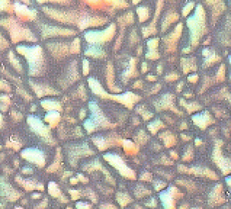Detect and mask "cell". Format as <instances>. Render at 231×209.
<instances>
[{"label": "cell", "mask_w": 231, "mask_h": 209, "mask_svg": "<svg viewBox=\"0 0 231 209\" xmlns=\"http://www.w3.org/2000/svg\"><path fill=\"white\" fill-rule=\"evenodd\" d=\"M149 136L144 130H140L137 135L134 137V140L137 144L145 145L148 142Z\"/></svg>", "instance_id": "ffe728a7"}, {"label": "cell", "mask_w": 231, "mask_h": 209, "mask_svg": "<svg viewBox=\"0 0 231 209\" xmlns=\"http://www.w3.org/2000/svg\"><path fill=\"white\" fill-rule=\"evenodd\" d=\"M93 91L95 93L100 95L102 98H107L116 101L128 108L129 109H132L134 105L140 101L141 97L131 92H127L121 95L112 96L104 92L101 86L97 81H92Z\"/></svg>", "instance_id": "6da1fadb"}, {"label": "cell", "mask_w": 231, "mask_h": 209, "mask_svg": "<svg viewBox=\"0 0 231 209\" xmlns=\"http://www.w3.org/2000/svg\"><path fill=\"white\" fill-rule=\"evenodd\" d=\"M101 208H117L116 206H115L114 205L112 204H102L100 206Z\"/></svg>", "instance_id": "d590c367"}, {"label": "cell", "mask_w": 231, "mask_h": 209, "mask_svg": "<svg viewBox=\"0 0 231 209\" xmlns=\"http://www.w3.org/2000/svg\"><path fill=\"white\" fill-rule=\"evenodd\" d=\"M132 122H133V124L135 125H137L140 124V121L139 119L137 118H134L132 119Z\"/></svg>", "instance_id": "7bdbcfd3"}, {"label": "cell", "mask_w": 231, "mask_h": 209, "mask_svg": "<svg viewBox=\"0 0 231 209\" xmlns=\"http://www.w3.org/2000/svg\"><path fill=\"white\" fill-rule=\"evenodd\" d=\"M214 112L215 113L216 116L218 118H220V117H222V118H225L227 117V115L226 114V113L225 112H224L222 110H219L218 109H214Z\"/></svg>", "instance_id": "f546056e"}, {"label": "cell", "mask_w": 231, "mask_h": 209, "mask_svg": "<svg viewBox=\"0 0 231 209\" xmlns=\"http://www.w3.org/2000/svg\"><path fill=\"white\" fill-rule=\"evenodd\" d=\"M165 79L168 81H173L177 80V79H178V76L177 74L172 73V74H170V75L167 76Z\"/></svg>", "instance_id": "4dcf8cb0"}, {"label": "cell", "mask_w": 231, "mask_h": 209, "mask_svg": "<svg viewBox=\"0 0 231 209\" xmlns=\"http://www.w3.org/2000/svg\"><path fill=\"white\" fill-rule=\"evenodd\" d=\"M161 88V86L160 84H157L152 89L151 92H150L151 94H156L157 93Z\"/></svg>", "instance_id": "d6a6232c"}, {"label": "cell", "mask_w": 231, "mask_h": 209, "mask_svg": "<svg viewBox=\"0 0 231 209\" xmlns=\"http://www.w3.org/2000/svg\"><path fill=\"white\" fill-rule=\"evenodd\" d=\"M92 112V119L90 121L93 124L96 129L102 128H113L117 126V124L111 123L107 118H105L101 109L95 103H91L89 105Z\"/></svg>", "instance_id": "8992f818"}, {"label": "cell", "mask_w": 231, "mask_h": 209, "mask_svg": "<svg viewBox=\"0 0 231 209\" xmlns=\"http://www.w3.org/2000/svg\"><path fill=\"white\" fill-rule=\"evenodd\" d=\"M187 129V125L186 122H182L180 125V129L181 131L183 130H185V129Z\"/></svg>", "instance_id": "ab89813d"}, {"label": "cell", "mask_w": 231, "mask_h": 209, "mask_svg": "<svg viewBox=\"0 0 231 209\" xmlns=\"http://www.w3.org/2000/svg\"><path fill=\"white\" fill-rule=\"evenodd\" d=\"M147 65H146V66H142V71H143L144 73L146 72L147 71Z\"/></svg>", "instance_id": "c3c4849f"}, {"label": "cell", "mask_w": 231, "mask_h": 209, "mask_svg": "<svg viewBox=\"0 0 231 209\" xmlns=\"http://www.w3.org/2000/svg\"><path fill=\"white\" fill-rule=\"evenodd\" d=\"M176 183L180 186L185 187L189 192L193 193L196 190V187L195 183L190 180H177Z\"/></svg>", "instance_id": "ac0fdd59"}, {"label": "cell", "mask_w": 231, "mask_h": 209, "mask_svg": "<svg viewBox=\"0 0 231 209\" xmlns=\"http://www.w3.org/2000/svg\"><path fill=\"white\" fill-rule=\"evenodd\" d=\"M170 154L171 157L173 159H174V160H178L179 156H178L177 153L176 151H171Z\"/></svg>", "instance_id": "74e56055"}, {"label": "cell", "mask_w": 231, "mask_h": 209, "mask_svg": "<svg viewBox=\"0 0 231 209\" xmlns=\"http://www.w3.org/2000/svg\"><path fill=\"white\" fill-rule=\"evenodd\" d=\"M139 179L141 181L151 182L152 181V174L149 172H144L140 175Z\"/></svg>", "instance_id": "cb8c5ba5"}, {"label": "cell", "mask_w": 231, "mask_h": 209, "mask_svg": "<svg viewBox=\"0 0 231 209\" xmlns=\"http://www.w3.org/2000/svg\"><path fill=\"white\" fill-rule=\"evenodd\" d=\"M158 164L168 166V165H173V164H174V162L171 161L170 159L168 157H167L166 155H163L161 157V159L159 161Z\"/></svg>", "instance_id": "d4e9b609"}, {"label": "cell", "mask_w": 231, "mask_h": 209, "mask_svg": "<svg viewBox=\"0 0 231 209\" xmlns=\"http://www.w3.org/2000/svg\"><path fill=\"white\" fill-rule=\"evenodd\" d=\"M195 145L196 146H199V145H201L202 144H203V141H202V140L201 139L197 138V139H195Z\"/></svg>", "instance_id": "60d3db41"}, {"label": "cell", "mask_w": 231, "mask_h": 209, "mask_svg": "<svg viewBox=\"0 0 231 209\" xmlns=\"http://www.w3.org/2000/svg\"><path fill=\"white\" fill-rule=\"evenodd\" d=\"M135 208H142V207L141 206H140L138 205H136V206H135Z\"/></svg>", "instance_id": "816d5d0a"}, {"label": "cell", "mask_w": 231, "mask_h": 209, "mask_svg": "<svg viewBox=\"0 0 231 209\" xmlns=\"http://www.w3.org/2000/svg\"><path fill=\"white\" fill-rule=\"evenodd\" d=\"M23 153L24 154L23 155L24 158H29V160H32L31 161H33L34 163H38L39 164H41L43 161H44L43 158L42 153L38 150L28 149V150H24Z\"/></svg>", "instance_id": "7c38bea8"}, {"label": "cell", "mask_w": 231, "mask_h": 209, "mask_svg": "<svg viewBox=\"0 0 231 209\" xmlns=\"http://www.w3.org/2000/svg\"><path fill=\"white\" fill-rule=\"evenodd\" d=\"M166 127V125L164 124L161 121L159 120V119H157V120L151 122H150L148 125H147V128L148 129V131L152 134L155 135L156 133L160 130L161 128H164Z\"/></svg>", "instance_id": "2e32d148"}, {"label": "cell", "mask_w": 231, "mask_h": 209, "mask_svg": "<svg viewBox=\"0 0 231 209\" xmlns=\"http://www.w3.org/2000/svg\"><path fill=\"white\" fill-rule=\"evenodd\" d=\"M103 158L116 169L123 177L131 180H136V173L127 165L121 157L116 154L107 153L103 155Z\"/></svg>", "instance_id": "7a4b0ae2"}, {"label": "cell", "mask_w": 231, "mask_h": 209, "mask_svg": "<svg viewBox=\"0 0 231 209\" xmlns=\"http://www.w3.org/2000/svg\"><path fill=\"white\" fill-rule=\"evenodd\" d=\"M157 71H158V74H161V66H159L157 67Z\"/></svg>", "instance_id": "681fc988"}, {"label": "cell", "mask_w": 231, "mask_h": 209, "mask_svg": "<svg viewBox=\"0 0 231 209\" xmlns=\"http://www.w3.org/2000/svg\"><path fill=\"white\" fill-rule=\"evenodd\" d=\"M180 136H181V139H183V140L185 141H190V139H191V136H188V135H187L186 134H181L180 135Z\"/></svg>", "instance_id": "8d00e7d4"}, {"label": "cell", "mask_w": 231, "mask_h": 209, "mask_svg": "<svg viewBox=\"0 0 231 209\" xmlns=\"http://www.w3.org/2000/svg\"><path fill=\"white\" fill-rule=\"evenodd\" d=\"M184 194L181 193L176 187H170L166 191L160 194V198L162 205L166 209H175L176 200L182 198Z\"/></svg>", "instance_id": "5b68a950"}, {"label": "cell", "mask_w": 231, "mask_h": 209, "mask_svg": "<svg viewBox=\"0 0 231 209\" xmlns=\"http://www.w3.org/2000/svg\"><path fill=\"white\" fill-rule=\"evenodd\" d=\"M189 207H190L189 205L186 204H183V205L181 206L180 207V209H186V208H189Z\"/></svg>", "instance_id": "7dc6e473"}, {"label": "cell", "mask_w": 231, "mask_h": 209, "mask_svg": "<svg viewBox=\"0 0 231 209\" xmlns=\"http://www.w3.org/2000/svg\"><path fill=\"white\" fill-rule=\"evenodd\" d=\"M199 79V77L197 75H192L188 77V81L189 82H191V83H196Z\"/></svg>", "instance_id": "836d02e7"}, {"label": "cell", "mask_w": 231, "mask_h": 209, "mask_svg": "<svg viewBox=\"0 0 231 209\" xmlns=\"http://www.w3.org/2000/svg\"><path fill=\"white\" fill-rule=\"evenodd\" d=\"M121 145H122L126 154L128 155H136L139 151V147L128 139H122Z\"/></svg>", "instance_id": "8fae6325"}, {"label": "cell", "mask_w": 231, "mask_h": 209, "mask_svg": "<svg viewBox=\"0 0 231 209\" xmlns=\"http://www.w3.org/2000/svg\"><path fill=\"white\" fill-rule=\"evenodd\" d=\"M225 80V67L222 66L219 69L217 76V81L219 82H223Z\"/></svg>", "instance_id": "4316f807"}, {"label": "cell", "mask_w": 231, "mask_h": 209, "mask_svg": "<svg viewBox=\"0 0 231 209\" xmlns=\"http://www.w3.org/2000/svg\"><path fill=\"white\" fill-rule=\"evenodd\" d=\"M208 204L212 207L219 206L224 204L226 202L223 196V185L216 184L208 196Z\"/></svg>", "instance_id": "ba28073f"}, {"label": "cell", "mask_w": 231, "mask_h": 209, "mask_svg": "<svg viewBox=\"0 0 231 209\" xmlns=\"http://www.w3.org/2000/svg\"><path fill=\"white\" fill-rule=\"evenodd\" d=\"M161 147L158 144L155 143L153 145V149H154V150L155 151L158 152L161 150Z\"/></svg>", "instance_id": "f35d334b"}, {"label": "cell", "mask_w": 231, "mask_h": 209, "mask_svg": "<svg viewBox=\"0 0 231 209\" xmlns=\"http://www.w3.org/2000/svg\"><path fill=\"white\" fill-rule=\"evenodd\" d=\"M194 153H193V147L191 145H189L187 148V151L185 153L182 157V160L184 161H191L193 160Z\"/></svg>", "instance_id": "7402d4cb"}, {"label": "cell", "mask_w": 231, "mask_h": 209, "mask_svg": "<svg viewBox=\"0 0 231 209\" xmlns=\"http://www.w3.org/2000/svg\"><path fill=\"white\" fill-rule=\"evenodd\" d=\"M224 145L222 139H216L215 141V146L212 152V160L221 172L225 175L231 172L230 159L225 157L222 153L221 147Z\"/></svg>", "instance_id": "3957f363"}, {"label": "cell", "mask_w": 231, "mask_h": 209, "mask_svg": "<svg viewBox=\"0 0 231 209\" xmlns=\"http://www.w3.org/2000/svg\"><path fill=\"white\" fill-rule=\"evenodd\" d=\"M165 118H166V121L169 123V124H173V123H174V121L173 120V119L171 118H170V117H167V116H165Z\"/></svg>", "instance_id": "ee69618b"}, {"label": "cell", "mask_w": 231, "mask_h": 209, "mask_svg": "<svg viewBox=\"0 0 231 209\" xmlns=\"http://www.w3.org/2000/svg\"><path fill=\"white\" fill-rule=\"evenodd\" d=\"M157 173L158 174L160 175H162V176H163V177H165V178H166L167 179H168V180H171V179L173 178V175L172 174H169V173H165V172H164V171H157Z\"/></svg>", "instance_id": "1f68e13d"}, {"label": "cell", "mask_w": 231, "mask_h": 209, "mask_svg": "<svg viewBox=\"0 0 231 209\" xmlns=\"http://www.w3.org/2000/svg\"><path fill=\"white\" fill-rule=\"evenodd\" d=\"M180 105L185 107L188 112L189 114H190L193 112H195L197 111L200 110L201 109V106L197 102H191V103H187L186 101H185L183 99H180Z\"/></svg>", "instance_id": "9a60e30c"}, {"label": "cell", "mask_w": 231, "mask_h": 209, "mask_svg": "<svg viewBox=\"0 0 231 209\" xmlns=\"http://www.w3.org/2000/svg\"><path fill=\"white\" fill-rule=\"evenodd\" d=\"M117 200L120 206L123 208L127 206L128 204L132 202L133 199L127 193L119 192L117 194Z\"/></svg>", "instance_id": "5bb4252c"}, {"label": "cell", "mask_w": 231, "mask_h": 209, "mask_svg": "<svg viewBox=\"0 0 231 209\" xmlns=\"http://www.w3.org/2000/svg\"><path fill=\"white\" fill-rule=\"evenodd\" d=\"M148 79L150 81H156V77L154 76H151V75H148Z\"/></svg>", "instance_id": "f6af8a7d"}, {"label": "cell", "mask_w": 231, "mask_h": 209, "mask_svg": "<svg viewBox=\"0 0 231 209\" xmlns=\"http://www.w3.org/2000/svg\"><path fill=\"white\" fill-rule=\"evenodd\" d=\"M177 171L180 174L193 175L199 177H206L213 180H218L219 178L215 171L207 167H187L183 164H179L177 166Z\"/></svg>", "instance_id": "277c9868"}, {"label": "cell", "mask_w": 231, "mask_h": 209, "mask_svg": "<svg viewBox=\"0 0 231 209\" xmlns=\"http://www.w3.org/2000/svg\"><path fill=\"white\" fill-rule=\"evenodd\" d=\"M191 119L193 124L203 131L205 130L207 126L215 123V120L212 116L207 111L194 115Z\"/></svg>", "instance_id": "9c48e42d"}, {"label": "cell", "mask_w": 231, "mask_h": 209, "mask_svg": "<svg viewBox=\"0 0 231 209\" xmlns=\"http://www.w3.org/2000/svg\"><path fill=\"white\" fill-rule=\"evenodd\" d=\"M183 86V82H181L178 85V86H177V92H180V91H181Z\"/></svg>", "instance_id": "b9f144b4"}, {"label": "cell", "mask_w": 231, "mask_h": 209, "mask_svg": "<svg viewBox=\"0 0 231 209\" xmlns=\"http://www.w3.org/2000/svg\"><path fill=\"white\" fill-rule=\"evenodd\" d=\"M187 98H189V97H190L191 96H192V95L191 94H190V93H187V94H185V95Z\"/></svg>", "instance_id": "f907efd6"}, {"label": "cell", "mask_w": 231, "mask_h": 209, "mask_svg": "<svg viewBox=\"0 0 231 209\" xmlns=\"http://www.w3.org/2000/svg\"><path fill=\"white\" fill-rule=\"evenodd\" d=\"M212 84V81L209 78H207L205 80V82L204 85H203V87H202V88L201 89L200 93H203Z\"/></svg>", "instance_id": "83f0119b"}, {"label": "cell", "mask_w": 231, "mask_h": 209, "mask_svg": "<svg viewBox=\"0 0 231 209\" xmlns=\"http://www.w3.org/2000/svg\"><path fill=\"white\" fill-rule=\"evenodd\" d=\"M134 195L137 198H141L151 194V191L148 190L142 185H137L134 189Z\"/></svg>", "instance_id": "e0dca14e"}, {"label": "cell", "mask_w": 231, "mask_h": 209, "mask_svg": "<svg viewBox=\"0 0 231 209\" xmlns=\"http://www.w3.org/2000/svg\"><path fill=\"white\" fill-rule=\"evenodd\" d=\"M158 136L164 141L165 145L166 148H170L175 145L177 143V139L176 136L169 131H167L160 134Z\"/></svg>", "instance_id": "4fadbf2b"}, {"label": "cell", "mask_w": 231, "mask_h": 209, "mask_svg": "<svg viewBox=\"0 0 231 209\" xmlns=\"http://www.w3.org/2000/svg\"><path fill=\"white\" fill-rule=\"evenodd\" d=\"M219 98L220 99H223V98H226L228 99L229 102H230V95L228 92V89L226 88H224L221 90L219 95Z\"/></svg>", "instance_id": "484cf974"}, {"label": "cell", "mask_w": 231, "mask_h": 209, "mask_svg": "<svg viewBox=\"0 0 231 209\" xmlns=\"http://www.w3.org/2000/svg\"><path fill=\"white\" fill-rule=\"evenodd\" d=\"M146 206L151 208H155L157 206V201L154 198H152L146 203Z\"/></svg>", "instance_id": "f1b7e54d"}, {"label": "cell", "mask_w": 231, "mask_h": 209, "mask_svg": "<svg viewBox=\"0 0 231 209\" xmlns=\"http://www.w3.org/2000/svg\"><path fill=\"white\" fill-rule=\"evenodd\" d=\"M137 112L141 115L144 121H148L154 116V114L147 111L144 105H139L136 108Z\"/></svg>", "instance_id": "d6986e66"}, {"label": "cell", "mask_w": 231, "mask_h": 209, "mask_svg": "<svg viewBox=\"0 0 231 209\" xmlns=\"http://www.w3.org/2000/svg\"><path fill=\"white\" fill-rule=\"evenodd\" d=\"M133 87L134 89H141L142 87V83L141 81H138L134 84Z\"/></svg>", "instance_id": "e575fe53"}, {"label": "cell", "mask_w": 231, "mask_h": 209, "mask_svg": "<svg viewBox=\"0 0 231 209\" xmlns=\"http://www.w3.org/2000/svg\"><path fill=\"white\" fill-rule=\"evenodd\" d=\"M230 182H231V180H230V176H229V177H228L227 178H226V184L230 187Z\"/></svg>", "instance_id": "bcb514c9"}, {"label": "cell", "mask_w": 231, "mask_h": 209, "mask_svg": "<svg viewBox=\"0 0 231 209\" xmlns=\"http://www.w3.org/2000/svg\"><path fill=\"white\" fill-rule=\"evenodd\" d=\"M93 142L98 147L99 150L103 151L107 149L111 145H121L122 139L118 136H111L108 138L103 137H95L93 139Z\"/></svg>", "instance_id": "30bf717a"}, {"label": "cell", "mask_w": 231, "mask_h": 209, "mask_svg": "<svg viewBox=\"0 0 231 209\" xmlns=\"http://www.w3.org/2000/svg\"><path fill=\"white\" fill-rule=\"evenodd\" d=\"M153 185L155 190L158 192L161 190V189L165 188L167 185V183L160 180H155L153 181Z\"/></svg>", "instance_id": "603a6c76"}, {"label": "cell", "mask_w": 231, "mask_h": 209, "mask_svg": "<svg viewBox=\"0 0 231 209\" xmlns=\"http://www.w3.org/2000/svg\"><path fill=\"white\" fill-rule=\"evenodd\" d=\"M175 96L171 93H166L162 95L160 99L154 102L156 111L159 112L164 110H170L174 113L181 116L183 115V112L178 110L175 103Z\"/></svg>", "instance_id": "52a82bcc"}, {"label": "cell", "mask_w": 231, "mask_h": 209, "mask_svg": "<svg viewBox=\"0 0 231 209\" xmlns=\"http://www.w3.org/2000/svg\"><path fill=\"white\" fill-rule=\"evenodd\" d=\"M135 62L134 60L132 59V60L131 62V66L129 67L127 71L125 72L123 74V79H124V82L125 83H126L128 82V79L136 75V70H135V66H134Z\"/></svg>", "instance_id": "44dd1931"}]
</instances>
